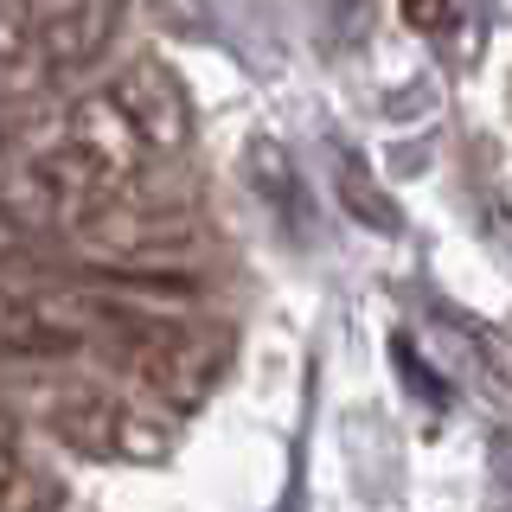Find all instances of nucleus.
Instances as JSON below:
<instances>
[{
    "label": "nucleus",
    "instance_id": "1",
    "mask_svg": "<svg viewBox=\"0 0 512 512\" xmlns=\"http://www.w3.org/2000/svg\"><path fill=\"white\" fill-rule=\"evenodd\" d=\"M116 359L128 372L141 378V391H154L167 410H199L205 397L218 391L224 378V359H231V340H224L218 327H205V320L192 314H148L141 327L116 333Z\"/></svg>",
    "mask_w": 512,
    "mask_h": 512
},
{
    "label": "nucleus",
    "instance_id": "2",
    "mask_svg": "<svg viewBox=\"0 0 512 512\" xmlns=\"http://www.w3.org/2000/svg\"><path fill=\"white\" fill-rule=\"evenodd\" d=\"M64 237H71L84 256H96V263H128V269H141V263L186 256L192 244H199V218H192L186 205L148 199L141 186H128V192L96 199Z\"/></svg>",
    "mask_w": 512,
    "mask_h": 512
},
{
    "label": "nucleus",
    "instance_id": "3",
    "mask_svg": "<svg viewBox=\"0 0 512 512\" xmlns=\"http://www.w3.org/2000/svg\"><path fill=\"white\" fill-rule=\"evenodd\" d=\"M45 423H52V436L64 448H77V455H90V461H154V455H167V442H173V429L160 423V416L128 410L122 397L96 391V384L58 391L52 404H45Z\"/></svg>",
    "mask_w": 512,
    "mask_h": 512
},
{
    "label": "nucleus",
    "instance_id": "4",
    "mask_svg": "<svg viewBox=\"0 0 512 512\" xmlns=\"http://www.w3.org/2000/svg\"><path fill=\"white\" fill-rule=\"evenodd\" d=\"M109 103L122 109V122L135 128V141L148 148V160H167V154H186L192 141V103H186V84L173 64H160L154 52L128 58L116 77H109Z\"/></svg>",
    "mask_w": 512,
    "mask_h": 512
},
{
    "label": "nucleus",
    "instance_id": "5",
    "mask_svg": "<svg viewBox=\"0 0 512 512\" xmlns=\"http://www.w3.org/2000/svg\"><path fill=\"white\" fill-rule=\"evenodd\" d=\"M90 327L77 320L71 295H13L0 288V359H64L84 352Z\"/></svg>",
    "mask_w": 512,
    "mask_h": 512
},
{
    "label": "nucleus",
    "instance_id": "6",
    "mask_svg": "<svg viewBox=\"0 0 512 512\" xmlns=\"http://www.w3.org/2000/svg\"><path fill=\"white\" fill-rule=\"evenodd\" d=\"M128 0H64L58 13L39 20V58H45V77H71V71H90L96 58L116 45V26H122Z\"/></svg>",
    "mask_w": 512,
    "mask_h": 512
},
{
    "label": "nucleus",
    "instance_id": "7",
    "mask_svg": "<svg viewBox=\"0 0 512 512\" xmlns=\"http://www.w3.org/2000/svg\"><path fill=\"white\" fill-rule=\"evenodd\" d=\"M58 135L71 141V148L84 154V160H90V167L103 173V180L116 186V192L135 186L141 160H148V148L135 141V128H128V122H122V109L109 103V90H103V96H84V103H77L71 116H64Z\"/></svg>",
    "mask_w": 512,
    "mask_h": 512
},
{
    "label": "nucleus",
    "instance_id": "8",
    "mask_svg": "<svg viewBox=\"0 0 512 512\" xmlns=\"http://www.w3.org/2000/svg\"><path fill=\"white\" fill-rule=\"evenodd\" d=\"M77 205L64 199L39 154H20L13 167H0V224L7 231H71Z\"/></svg>",
    "mask_w": 512,
    "mask_h": 512
},
{
    "label": "nucleus",
    "instance_id": "9",
    "mask_svg": "<svg viewBox=\"0 0 512 512\" xmlns=\"http://www.w3.org/2000/svg\"><path fill=\"white\" fill-rule=\"evenodd\" d=\"M39 84H45L39 20L26 13V0H0V103H20Z\"/></svg>",
    "mask_w": 512,
    "mask_h": 512
},
{
    "label": "nucleus",
    "instance_id": "10",
    "mask_svg": "<svg viewBox=\"0 0 512 512\" xmlns=\"http://www.w3.org/2000/svg\"><path fill=\"white\" fill-rule=\"evenodd\" d=\"M404 13H410V26H442L448 0H404Z\"/></svg>",
    "mask_w": 512,
    "mask_h": 512
},
{
    "label": "nucleus",
    "instance_id": "11",
    "mask_svg": "<svg viewBox=\"0 0 512 512\" xmlns=\"http://www.w3.org/2000/svg\"><path fill=\"white\" fill-rule=\"evenodd\" d=\"M13 128H20V122H13V103H0V167H7V148H13Z\"/></svg>",
    "mask_w": 512,
    "mask_h": 512
}]
</instances>
